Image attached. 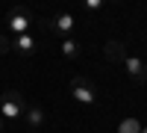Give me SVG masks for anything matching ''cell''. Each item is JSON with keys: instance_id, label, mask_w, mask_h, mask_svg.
<instances>
[{"instance_id": "cell-12", "label": "cell", "mask_w": 147, "mask_h": 133, "mask_svg": "<svg viewBox=\"0 0 147 133\" xmlns=\"http://www.w3.org/2000/svg\"><path fill=\"white\" fill-rule=\"evenodd\" d=\"M6 50H9V42H3V39H0V56H3Z\"/></svg>"}, {"instance_id": "cell-11", "label": "cell", "mask_w": 147, "mask_h": 133, "mask_svg": "<svg viewBox=\"0 0 147 133\" xmlns=\"http://www.w3.org/2000/svg\"><path fill=\"white\" fill-rule=\"evenodd\" d=\"M85 9H88V12H97V9H103V0H85Z\"/></svg>"}, {"instance_id": "cell-1", "label": "cell", "mask_w": 147, "mask_h": 133, "mask_svg": "<svg viewBox=\"0 0 147 133\" xmlns=\"http://www.w3.org/2000/svg\"><path fill=\"white\" fill-rule=\"evenodd\" d=\"M71 98L80 101V104H85V106H94L97 104V86L88 77H74L71 80Z\"/></svg>"}, {"instance_id": "cell-6", "label": "cell", "mask_w": 147, "mask_h": 133, "mask_svg": "<svg viewBox=\"0 0 147 133\" xmlns=\"http://www.w3.org/2000/svg\"><path fill=\"white\" fill-rule=\"evenodd\" d=\"M124 68H127V74L132 77V83H147V65L141 62L138 56H124Z\"/></svg>"}, {"instance_id": "cell-4", "label": "cell", "mask_w": 147, "mask_h": 133, "mask_svg": "<svg viewBox=\"0 0 147 133\" xmlns=\"http://www.w3.org/2000/svg\"><path fill=\"white\" fill-rule=\"evenodd\" d=\"M24 110H27V104H24L21 92H15V89L3 92V101H0V115H3V118H21Z\"/></svg>"}, {"instance_id": "cell-7", "label": "cell", "mask_w": 147, "mask_h": 133, "mask_svg": "<svg viewBox=\"0 0 147 133\" xmlns=\"http://www.w3.org/2000/svg\"><path fill=\"white\" fill-rule=\"evenodd\" d=\"M44 118H47V115H44V110H41L38 104H32V106H27V110H24V121H27L32 130H38V127L44 124Z\"/></svg>"}, {"instance_id": "cell-2", "label": "cell", "mask_w": 147, "mask_h": 133, "mask_svg": "<svg viewBox=\"0 0 147 133\" xmlns=\"http://www.w3.org/2000/svg\"><path fill=\"white\" fill-rule=\"evenodd\" d=\"M30 27H32V12H30V9L15 6V9L6 15V30H9L12 35H24V33H30Z\"/></svg>"}, {"instance_id": "cell-13", "label": "cell", "mask_w": 147, "mask_h": 133, "mask_svg": "<svg viewBox=\"0 0 147 133\" xmlns=\"http://www.w3.org/2000/svg\"><path fill=\"white\" fill-rule=\"evenodd\" d=\"M0 127H3V121H0Z\"/></svg>"}, {"instance_id": "cell-3", "label": "cell", "mask_w": 147, "mask_h": 133, "mask_svg": "<svg viewBox=\"0 0 147 133\" xmlns=\"http://www.w3.org/2000/svg\"><path fill=\"white\" fill-rule=\"evenodd\" d=\"M38 24L47 33H59V35H65V39L74 33V27H77V21H74L71 12H59V15H53V18H41Z\"/></svg>"}, {"instance_id": "cell-8", "label": "cell", "mask_w": 147, "mask_h": 133, "mask_svg": "<svg viewBox=\"0 0 147 133\" xmlns=\"http://www.w3.org/2000/svg\"><path fill=\"white\" fill-rule=\"evenodd\" d=\"M124 56H127V50H124V42H106V59H109V62H118V59H121V62H124Z\"/></svg>"}, {"instance_id": "cell-9", "label": "cell", "mask_w": 147, "mask_h": 133, "mask_svg": "<svg viewBox=\"0 0 147 133\" xmlns=\"http://www.w3.org/2000/svg\"><path fill=\"white\" fill-rule=\"evenodd\" d=\"M59 53H62L65 59H77V56H80V44L68 35V39H62V42H59Z\"/></svg>"}, {"instance_id": "cell-5", "label": "cell", "mask_w": 147, "mask_h": 133, "mask_svg": "<svg viewBox=\"0 0 147 133\" xmlns=\"http://www.w3.org/2000/svg\"><path fill=\"white\" fill-rule=\"evenodd\" d=\"M9 47H12L15 53H21V56H30V53H35V47H38V39H35L32 33H24V35H12Z\"/></svg>"}, {"instance_id": "cell-10", "label": "cell", "mask_w": 147, "mask_h": 133, "mask_svg": "<svg viewBox=\"0 0 147 133\" xmlns=\"http://www.w3.org/2000/svg\"><path fill=\"white\" fill-rule=\"evenodd\" d=\"M121 133H138V124L132 121V118H127V121L121 124Z\"/></svg>"}]
</instances>
